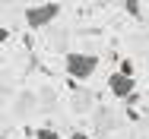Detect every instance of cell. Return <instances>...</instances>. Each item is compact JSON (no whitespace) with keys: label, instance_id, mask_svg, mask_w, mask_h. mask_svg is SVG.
<instances>
[{"label":"cell","instance_id":"2","mask_svg":"<svg viewBox=\"0 0 149 139\" xmlns=\"http://www.w3.org/2000/svg\"><path fill=\"white\" fill-rule=\"evenodd\" d=\"M60 16V3H35V6H26V26L35 28V32H41V28H48L54 19Z\"/></svg>","mask_w":149,"mask_h":139},{"label":"cell","instance_id":"1","mask_svg":"<svg viewBox=\"0 0 149 139\" xmlns=\"http://www.w3.org/2000/svg\"><path fill=\"white\" fill-rule=\"evenodd\" d=\"M63 70H67V76H70L73 82H86V79L95 76V70H98V54L70 51V54L63 57Z\"/></svg>","mask_w":149,"mask_h":139},{"label":"cell","instance_id":"5","mask_svg":"<svg viewBox=\"0 0 149 139\" xmlns=\"http://www.w3.org/2000/svg\"><path fill=\"white\" fill-rule=\"evenodd\" d=\"M118 73H124V76H133V73H136L133 60H127V57H124V60H120V66H118Z\"/></svg>","mask_w":149,"mask_h":139},{"label":"cell","instance_id":"8","mask_svg":"<svg viewBox=\"0 0 149 139\" xmlns=\"http://www.w3.org/2000/svg\"><path fill=\"white\" fill-rule=\"evenodd\" d=\"M67 139H89V133H83V130H76V133H70Z\"/></svg>","mask_w":149,"mask_h":139},{"label":"cell","instance_id":"7","mask_svg":"<svg viewBox=\"0 0 149 139\" xmlns=\"http://www.w3.org/2000/svg\"><path fill=\"white\" fill-rule=\"evenodd\" d=\"M6 38H10V28H6V26H0V44H6Z\"/></svg>","mask_w":149,"mask_h":139},{"label":"cell","instance_id":"3","mask_svg":"<svg viewBox=\"0 0 149 139\" xmlns=\"http://www.w3.org/2000/svg\"><path fill=\"white\" fill-rule=\"evenodd\" d=\"M108 92H111L114 98H120V101H127V98L136 92V79H133V76H124V73H111V76H108Z\"/></svg>","mask_w":149,"mask_h":139},{"label":"cell","instance_id":"6","mask_svg":"<svg viewBox=\"0 0 149 139\" xmlns=\"http://www.w3.org/2000/svg\"><path fill=\"white\" fill-rule=\"evenodd\" d=\"M35 139H60V133L48 130V127H41V130H35Z\"/></svg>","mask_w":149,"mask_h":139},{"label":"cell","instance_id":"4","mask_svg":"<svg viewBox=\"0 0 149 139\" xmlns=\"http://www.w3.org/2000/svg\"><path fill=\"white\" fill-rule=\"evenodd\" d=\"M124 10H127V16H133V19H140V16H143L140 0H124Z\"/></svg>","mask_w":149,"mask_h":139}]
</instances>
